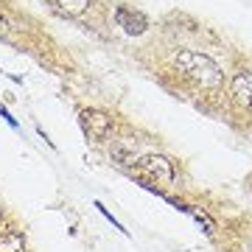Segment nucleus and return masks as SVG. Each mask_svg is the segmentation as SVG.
Listing matches in <instances>:
<instances>
[{"mask_svg":"<svg viewBox=\"0 0 252 252\" xmlns=\"http://www.w3.org/2000/svg\"><path fill=\"white\" fill-rule=\"evenodd\" d=\"M174 70H180L185 79L196 81L202 90H219L224 84V73L207 54H199V51H188V48H180L174 51L171 56Z\"/></svg>","mask_w":252,"mask_h":252,"instance_id":"f257e3e1","label":"nucleus"},{"mask_svg":"<svg viewBox=\"0 0 252 252\" xmlns=\"http://www.w3.org/2000/svg\"><path fill=\"white\" fill-rule=\"evenodd\" d=\"M135 168L154 188H174V182H177V165L165 154H143L135 162Z\"/></svg>","mask_w":252,"mask_h":252,"instance_id":"f03ea898","label":"nucleus"},{"mask_svg":"<svg viewBox=\"0 0 252 252\" xmlns=\"http://www.w3.org/2000/svg\"><path fill=\"white\" fill-rule=\"evenodd\" d=\"M79 124L81 129L87 132V137H93V140H107L109 135H112V118L107 115V112H101V109H81L79 112Z\"/></svg>","mask_w":252,"mask_h":252,"instance_id":"7ed1b4c3","label":"nucleus"},{"mask_svg":"<svg viewBox=\"0 0 252 252\" xmlns=\"http://www.w3.org/2000/svg\"><path fill=\"white\" fill-rule=\"evenodd\" d=\"M230 98H233L241 109L252 112V76L247 70L233 76V81H230Z\"/></svg>","mask_w":252,"mask_h":252,"instance_id":"20e7f679","label":"nucleus"},{"mask_svg":"<svg viewBox=\"0 0 252 252\" xmlns=\"http://www.w3.org/2000/svg\"><path fill=\"white\" fill-rule=\"evenodd\" d=\"M115 23L118 28H124L126 34H143L146 31V17L140 14V11H129V9H115Z\"/></svg>","mask_w":252,"mask_h":252,"instance_id":"39448f33","label":"nucleus"},{"mask_svg":"<svg viewBox=\"0 0 252 252\" xmlns=\"http://www.w3.org/2000/svg\"><path fill=\"white\" fill-rule=\"evenodd\" d=\"M0 252H26V238L20 230H3L0 233Z\"/></svg>","mask_w":252,"mask_h":252,"instance_id":"423d86ee","label":"nucleus"},{"mask_svg":"<svg viewBox=\"0 0 252 252\" xmlns=\"http://www.w3.org/2000/svg\"><path fill=\"white\" fill-rule=\"evenodd\" d=\"M177 207L188 210L190 216H193V219L199 221V224H202V230H205L207 235H213V233H216V219L210 216V213H207L205 207H196V205H177Z\"/></svg>","mask_w":252,"mask_h":252,"instance_id":"0eeeda50","label":"nucleus"},{"mask_svg":"<svg viewBox=\"0 0 252 252\" xmlns=\"http://www.w3.org/2000/svg\"><path fill=\"white\" fill-rule=\"evenodd\" d=\"M48 3H51L56 11L70 14V17H79V14H84V11H87V6H90V0H48Z\"/></svg>","mask_w":252,"mask_h":252,"instance_id":"6e6552de","label":"nucleus"},{"mask_svg":"<svg viewBox=\"0 0 252 252\" xmlns=\"http://www.w3.org/2000/svg\"><path fill=\"white\" fill-rule=\"evenodd\" d=\"M14 31H23V26H20L17 20L11 17L9 11L0 9V34H14Z\"/></svg>","mask_w":252,"mask_h":252,"instance_id":"1a4fd4ad","label":"nucleus"},{"mask_svg":"<svg viewBox=\"0 0 252 252\" xmlns=\"http://www.w3.org/2000/svg\"><path fill=\"white\" fill-rule=\"evenodd\" d=\"M112 157H115L121 165H135V162H137L135 154H129L126 149H121V146H112Z\"/></svg>","mask_w":252,"mask_h":252,"instance_id":"9d476101","label":"nucleus"},{"mask_svg":"<svg viewBox=\"0 0 252 252\" xmlns=\"http://www.w3.org/2000/svg\"><path fill=\"white\" fill-rule=\"evenodd\" d=\"M95 207H98V210H101V216H104V219H109V221H112V227H115V230H121V233H126V230H124V227H121V224H118L115 219H112V213H109V210H107V207H104V205H101V202H95Z\"/></svg>","mask_w":252,"mask_h":252,"instance_id":"9b49d317","label":"nucleus"},{"mask_svg":"<svg viewBox=\"0 0 252 252\" xmlns=\"http://www.w3.org/2000/svg\"><path fill=\"white\" fill-rule=\"evenodd\" d=\"M0 118H3V121H6L9 126H14V129H17V118H11V112L3 107V104H0Z\"/></svg>","mask_w":252,"mask_h":252,"instance_id":"f8f14e48","label":"nucleus"},{"mask_svg":"<svg viewBox=\"0 0 252 252\" xmlns=\"http://www.w3.org/2000/svg\"><path fill=\"white\" fill-rule=\"evenodd\" d=\"M0 219H3V210H0Z\"/></svg>","mask_w":252,"mask_h":252,"instance_id":"ddd939ff","label":"nucleus"}]
</instances>
